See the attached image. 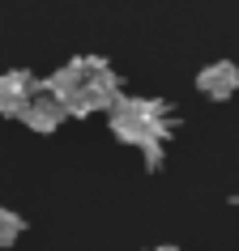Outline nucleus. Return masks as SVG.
Masks as SVG:
<instances>
[{
    "mask_svg": "<svg viewBox=\"0 0 239 251\" xmlns=\"http://www.w3.org/2000/svg\"><path fill=\"white\" fill-rule=\"evenodd\" d=\"M141 153H146V166H149V171H158V166H162V145H149V149H141Z\"/></svg>",
    "mask_w": 239,
    "mask_h": 251,
    "instance_id": "7",
    "label": "nucleus"
},
{
    "mask_svg": "<svg viewBox=\"0 0 239 251\" xmlns=\"http://www.w3.org/2000/svg\"><path fill=\"white\" fill-rule=\"evenodd\" d=\"M39 94V81L30 77L26 68H13V73H0V115L4 119H22L26 102Z\"/></svg>",
    "mask_w": 239,
    "mask_h": 251,
    "instance_id": "3",
    "label": "nucleus"
},
{
    "mask_svg": "<svg viewBox=\"0 0 239 251\" xmlns=\"http://www.w3.org/2000/svg\"><path fill=\"white\" fill-rule=\"evenodd\" d=\"M107 115H111V132H116V141L137 145V149L162 145V141L171 136V128H175L171 106L162 102V98H120Z\"/></svg>",
    "mask_w": 239,
    "mask_h": 251,
    "instance_id": "1",
    "label": "nucleus"
},
{
    "mask_svg": "<svg viewBox=\"0 0 239 251\" xmlns=\"http://www.w3.org/2000/svg\"><path fill=\"white\" fill-rule=\"evenodd\" d=\"M197 90L205 94V98H213V102H226V98L239 90V68L231 64V60L205 64V68L197 73Z\"/></svg>",
    "mask_w": 239,
    "mask_h": 251,
    "instance_id": "4",
    "label": "nucleus"
},
{
    "mask_svg": "<svg viewBox=\"0 0 239 251\" xmlns=\"http://www.w3.org/2000/svg\"><path fill=\"white\" fill-rule=\"evenodd\" d=\"M22 124H30L34 132H56V128L64 124V111H60V106L39 90V94L26 102V111H22Z\"/></svg>",
    "mask_w": 239,
    "mask_h": 251,
    "instance_id": "5",
    "label": "nucleus"
},
{
    "mask_svg": "<svg viewBox=\"0 0 239 251\" xmlns=\"http://www.w3.org/2000/svg\"><path fill=\"white\" fill-rule=\"evenodd\" d=\"M22 230H26L22 213H13V209H0V247H13L17 238H22Z\"/></svg>",
    "mask_w": 239,
    "mask_h": 251,
    "instance_id": "6",
    "label": "nucleus"
},
{
    "mask_svg": "<svg viewBox=\"0 0 239 251\" xmlns=\"http://www.w3.org/2000/svg\"><path fill=\"white\" fill-rule=\"evenodd\" d=\"M68 68H73V73L81 77V85H86L90 111H111V106L124 98V94H120V77H116V68L107 64L103 55H77Z\"/></svg>",
    "mask_w": 239,
    "mask_h": 251,
    "instance_id": "2",
    "label": "nucleus"
},
{
    "mask_svg": "<svg viewBox=\"0 0 239 251\" xmlns=\"http://www.w3.org/2000/svg\"><path fill=\"white\" fill-rule=\"evenodd\" d=\"M154 251H179V247H154Z\"/></svg>",
    "mask_w": 239,
    "mask_h": 251,
    "instance_id": "8",
    "label": "nucleus"
}]
</instances>
